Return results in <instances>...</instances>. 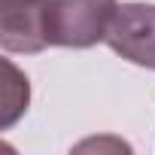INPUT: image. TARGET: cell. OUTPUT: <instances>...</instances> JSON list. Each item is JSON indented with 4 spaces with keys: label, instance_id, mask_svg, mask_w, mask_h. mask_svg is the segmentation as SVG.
<instances>
[{
    "label": "cell",
    "instance_id": "obj_1",
    "mask_svg": "<svg viewBox=\"0 0 155 155\" xmlns=\"http://www.w3.org/2000/svg\"><path fill=\"white\" fill-rule=\"evenodd\" d=\"M119 0H40L25 12H0V46L37 55L49 46L91 49L107 40Z\"/></svg>",
    "mask_w": 155,
    "mask_h": 155
},
{
    "label": "cell",
    "instance_id": "obj_2",
    "mask_svg": "<svg viewBox=\"0 0 155 155\" xmlns=\"http://www.w3.org/2000/svg\"><path fill=\"white\" fill-rule=\"evenodd\" d=\"M104 43L125 61L155 70V3H122Z\"/></svg>",
    "mask_w": 155,
    "mask_h": 155
},
{
    "label": "cell",
    "instance_id": "obj_3",
    "mask_svg": "<svg viewBox=\"0 0 155 155\" xmlns=\"http://www.w3.org/2000/svg\"><path fill=\"white\" fill-rule=\"evenodd\" d=\"M3 70H9V82H6V104H3V128H12L18 122V116L28 110V101H31V85H28V76L6 58L3 61Z\"/></svg>",
    "mask_w": 155,
    "mask_h": 155
},
{
    "label": "cell",
    "instance_id": "obj_4",
    "mask_svg": "<svg viewBox=\"0 0 155 155\" xmlns=\"http://www.w3.org/2000/svg\"><path fill=\"white\" fill-rule=\"evenodd\" d=\"M40 0H3L0 12H25V9H34Z\"/></svg>",
    "mask_w": 155,
    "mask_h": 155
}]
</instances>
